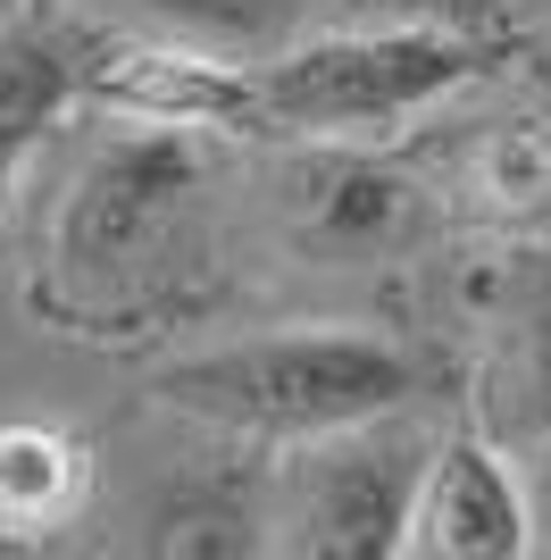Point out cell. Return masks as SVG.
I'll return each instance as SVG.
<instances>
[{"label":"cell","mask_w":551,"mask_h":560,"mask_svg":"<svg viewBox=\"0 0 551 560\" xmlns=\"http://www.w3.org/2000/svg\"><path fill=\"white\" fill-rule=\"evenodd\" d=\"M484 68L477 34H435V25H326L293 34L284 50L251 59L259 126L276 135H326V142H367L401 117L435 109Z\"/></svg>","instance_id":"obj_2"},{"label":"cell","mask_w":551,"mask_h":560,"mask_svg":"<svg viewBox=\"0 0 551 560\" xmlns=\"http://www.w3.org/2000/svg\"><path fill=\"white\" fill-rule=\"evenodd\" d=\"M126 9H142L176 43H201L218 59H268V50L293 43L301 18L326 9V0H126Z\"/></svg>","instance_id":"obj_9"},{"label":"cell","mask_w":551,"mask_h":560,"mask_svg":"<svg viewBox=\"0 0 551 560\" xmlns=\"http://www.w3.org/2000/svg\"><path fill=\"white\" fill-rule=\"evenodd\" d=\"M335 25H435V34H477L493 0H326Z\"/></svg>","instance_id":"obj_11"},{"label":"cell","mask_w":551,"mask_h":560,"mask_svg":"<svg viewBox=\"0 0 551 560\" xmlns=\"http://www.w3.org/2000/svg\"><path fill=\"white\" fill-rule=\"evenodd\" d=\"M493 410L509 435H551V310H527L493 369Z\"/></svg>","instance_id":"obj_10"},{"label":"cell","mask_w":551,"mask_h":560,"mask_svg":"<svg viewBox=\"0 0 551 560\" xmlns=\"http://www.w3.org/2000/svg\"><path fill=\"white\" fill-rule=\"evenodd\" d=\"M410 444L335 427L284 452L268 493V544L293 560H385L410 518Z\"/></svg>","instance_id":"obj_4"},{"label":"cell","mask_w":551,"mask_h":560,"mask_svg":"<svg viewBox=\"0 0 551 560\" xmlns=\"http://www.w3.org/2000/svg\"><path fill=\"white\" fill-rule=\"evenodd\" d=\"M276 218L309 259H335V268H360V259H385L418 218V185L392 176L385 160H367L360 142H326L309 135L293 160L276 167Z\"/></svg>","instance_id":"obj_5"},{"label":"cell","mask_w":551,"mask_h":560,"mask_svg":"<svg viewBox=\"0 0 551 560\" xmlns=\"http://www.w3.org/2000/svg\"><path fill=\"white\" fill-rule=\"evenodd\" d=\"M109 34H92L68 9H17L0 25V201L34 160V142L59 126V109L92 93V59Z\"/></svg>","instance_id":"obj_6"},{"label":"cell","mask_w":551,"mask_h":560,"mask_svg":"<svg viewBox=\"0 0 551 560\" xmlns=\"http://www.w3.org/2000/svg\"><path fill=\"white\" fill-rule=\"evenodd\" d=\"M418 394V360L401 343L351 327H293V335H243V343L192 351L160 369V401L226 435L309 444L335 427H376Z\"/></svg>","instance_id":"obj_1"},{"label":"cell","mask_w":551,"mask_h":560,"mask_svg":"<svg viewBox=\"0 0 551 560\" xmlns=\"http://www.w3.org/2000/svg\"><path fill=\"white\" fill-rule=\"evenodd\" d=\"M192 192H201L192 126L126 117L84 151V167L68 176V201L50 210V268L75 293H117L134 268H151V252L167 243Z\"/></svg>","instance_id":"obj_3"},{"label":"cell","mask_w":551,"mask_h":560,"mask_svg":"<svg viewBox=\"0 0 551 560\" xmlns=\"http://www.w3.org/2000/svg\"><path fill=\"white\" fill-rule=\"evenodd\" d=\"M84 444L75 435H59V427L43 419H9L0 427V536H59L75 518V502H84Z\"/></svg>","instance_id":"obj_8"},{"label":"cell","mask_w":551,"mask_h":560,"mask_svg":"<svg viewBox=\"0 0 551 560\" xmlns=\"http://www.w3.org/2000/svg\"><path fill=\"white\" fill-rule=\"evenodd\" d=\"M401 552L410 560H509V552H527V511H518L509 468L484 444H468V435L443 444L410 486Z\"/></svg>","instance_id":"obj_7"}]
</instances>
